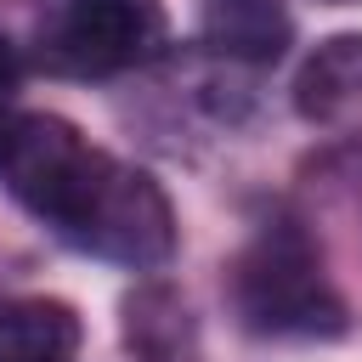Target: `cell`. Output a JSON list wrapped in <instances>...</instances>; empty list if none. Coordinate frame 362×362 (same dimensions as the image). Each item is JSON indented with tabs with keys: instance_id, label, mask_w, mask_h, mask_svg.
<instances>
[{
	"instance_id": "cell-7",
	"label": "cell",
	"mask_w": 362,
	"mask_h": 362,
	"mask_svg": "<svg viewBox=\"0 0 362 362\" xmlns=\"http://www.w3.org/2000/svg\"><path fill=\"white\" fill-rule=\"evenodd\" d=\"M79 345V317L62 300H6L0 305V362H68Z\"/></svg>"
},
{
	"instance_id": "cell-6",
	"label": "cell",
	"mask_w": 362,
	"mask_h": 362,
	"mask_svg": "<svg viewBox=\"0 0 362 362\" xmlns=\"http://www.w3.org/2000/svg\"><path fill=\"white\" fill-rule=\"evenodd\" d=\"M288 11L277 0H209L204 6V45L232 62H277L288 51Z\"/></svg>"
},
{
	"instance_id": "cell-1",
	"label": "cell",
	"mask_w": 362,
	"mask_h": 362,
	"mask_svg": "<svg viewBox=\"0 0 362 362\" xmlns=\"http://www.w3.org/2000/svg\"><path fill=\"white\" fill-rule=\"evenodd\" d=\"M232 311L266 339H334L345 334V300L334 294L311 238L300 226H266L232 260Z\"/></svg>"
},
{
	"instance_id": "cell-9",
	"label": "cell",
	"mask_w": 362,
	"mask_h": 362,
	"mask_svg": "<svg viewBox=\"0 0 362 362\" xmlns=\"http://www.w3.org/2000/svg\"><path fill=\"white\" fill-rule=\"evenodd\" d=\"M334 6H345V0H334Z\"/></svg>"
},
{
	"instance_id": "cell-4",
	"label": "cell",
	"mask_w": 362,
	"mask_h": 362,
	"mask_svg": "<svg viewBox=\"0 0 362 362\" xmlns=\"http://www.w3.org/2000/svg\"><path fill=\"white\" fill-rule=\"evenodd\" d=\"M294 113L322 130L362 124V34H328L294 74Z\"/></svg>"
},
{
	"instance_id": "cell-5",
	"label": "cell",
	"mask_w": 362,
	"mask_h": 362,
	"mask_svg": "<svg viewBox=\"0 0 362 362\" xmlns=\"http://www.w3.org/2000/svg\"><path fill=\"white\" fill-rule=\"evenodd\" d=\"M119 311H124V345L136 362H204L192 305L170 283H136Z\"/></svg>"
},
{
	"instance_id": "cell-2",
	"label": "cell",
	"mask_w": 362,
	"mask_h": 362,
	"mask_svg": "<svg viewBox=\"0 0 362 362\" xmlns=\"http://www.w3.org/2000/svg\"><path fill=\"white\" fill-rule=\"evenodd\" d=\"M57 232L74 249L113 260V266H130V272H158L175 255V209H170L164 187L147 170L119 164L107 153L90 164V175L74 192Z\"/></svg>"
},
{
	"instance_id": "cell-3",
	"label": "cell",
	"mask_w": 362,
	"mask_h": 362,
	"mask_svg": "<svg viewBox=\"0 0 362 362\" xmlns=\"http://www.w3.org/2000/svg\"><path fill=\"white\" fill-rule=\"evenodd\" d=\"M164 40L170 17L158 0H57L40 28V62L51 74L102 79L153 62Z\"/></svg>"
},
{
	"instance_id": "cell-8",
	"label": "cell",
	"mask_w": 362,
	"mask_h": 362,
	"mask_svg": "<svg viewBox=\"0 0 362 362\" xmlns=\"http://www.w3.org/2000/svg\"><path fill=\"white\" fill-rule=\"evenodd\" d=\"M17 79H23V62H17L11 40L0 34V119H6V102H11V90H17Z\"/></svg>"
}]
</instances>
